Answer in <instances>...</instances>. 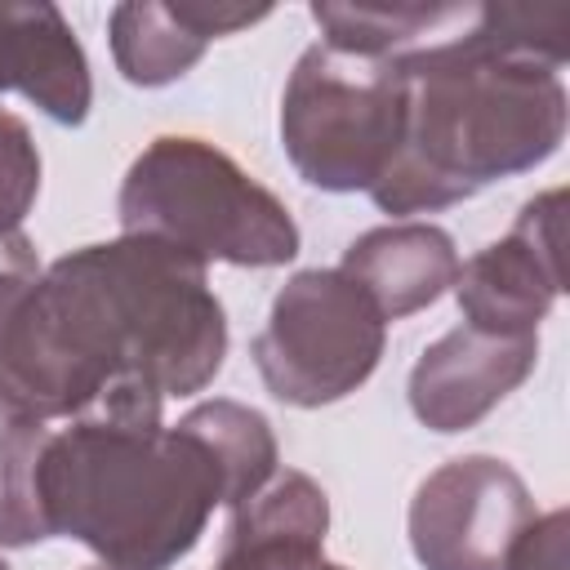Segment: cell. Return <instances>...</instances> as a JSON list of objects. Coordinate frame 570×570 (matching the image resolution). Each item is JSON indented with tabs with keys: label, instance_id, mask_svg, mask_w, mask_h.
<instances>
[{
	"label": "cell",
	"instance_id": "1",
	"mask_svg": "<svg viewBox=\"0 0 570 570\" xmlns=\"http://www.w3.org/2000/svg\"><path fill=\"white\" fill-rule=\"evenodd\" d=\"M227 356L209 267L151 236H116L53 258L0 343V419L53 423L116 383L191 396Z\"/></svg>",
	"mask_w": 570,
	"mask_h": 570
},
{
	"label": "cell",
	"instance_id": "2",
	"mask_svg": "<svg viewBox=\"0 0 570 570\" xmlns=\"http://www.w3.org/2000/svg\"><path fill=\"white\" fill-rule=\"evenodd\" d=\"M566 36L561 4H476L459 36L401 58V147L370 200L383 214H436L539 169L566 138Z\"/></svg>",
	"mask_w": 570,
	"mask_h": 570
},
{
	"label": "cell",
	"instance_id": "3",
	"mask_svg": "<svg viewBox=\"0 0 570 570\" xmlns=\"http://www.w3.org/2000/svg\"><path fill=\"white\" fill-rule=\"evenodd\" d=\"M165 396L147 383H116L94 410L49 428L40 494L53 539L85 543L107 570H169L227 503L223 468L178 419L165 428Z\"/></svg>",
	"mask_w": 570,
	"mask_h": 570
},
{
	"label": "cell",
	"instance_id": "4",
	"mask_svg": "<svg viewBox=\"0 0 570 570\" xmlns=\"http://www.w3.org/2000/svg\"><path fill=\"white\" fill-rule=\"evenodd\" d=\"M120 236H151L191 258L281 267L298 254L285 200L249 178L223 147L191 134L151 138L120 178Z\"/></svg>",
	"mask_w": 570,
	"mask_h": 570
},
{
	"label": "cell",
	"instance_id": "5",
	"mask_svg": "<svg viewBox=\"0 0 570 570\" xmlns=\"http://www.w3.org/2000/svg\"><path fill=\"white\" fill-rule=\"evenodd\" d=\"M405 125V76L396 62L307 45L281 94V147L294 174L321 191H370Z\"/></svg>",
	"mask_w": 570,
	"mask_h": 570
},
{
	"label": "cell",
	"instance_id": "6",
	"mask_svg": "<svg viewBox=\"0 0 570 570\" xmlns=\"http://www.w3.org/2000/svg\"><path fill=\"white\" fill-rule=\"evenodd\" d=\"M387 321L338 267L294 272L254 334L249 356L263 387L298 410H321L356 392L383 361Z\"/></svg>",
	"mask_w": 570,
	"mask_h": 570
},
{
	"label": "cell",
	"instance_id": "7",
	"mask_svg": "<svg viewBox=\"0 0 570 570\" xmlns=\"http://www.w3.org/2000/svg\"><path fill=\"white\" fill-rule=\"evenodd\" d=\"M521 472L494 454H459L428 472L410 499V552L423 570H503L534 521Z\"/></svg>",
	"mask_w": 570,
	"mask_h": 570
},
{
	"label": "cell",
	"instance_id": "8",
	"mask_svg": "<svg viewBox=\"0 0 570 570\" xmlns=\"http://www.w3.org/2000/svg\"><path fill=\"white\" fill-rule=\"evenodd\" d=\"M561 209L566 191H539L521 205L517 223L459 263L454 298L463 325L490 334H539V321L566 289L561 272Z\"/></svg>",
	"mask_w": 570,
	"mask_h": 570
},
{
	"label": "cell",
	"instance_id": "9",
	"mask_svg": "<svg viewBox=\"0 0 570 570\" xmlns=\"http://www.w3.org/2000/svg\"><path fill=\"white\" fill-rule=\"evenodd\" d=\"M539 361V334H490L454 325L410 370V410L432 432L476 428Z\"/></svg>",
	"mask_w": 570,
	"mask_h": 570
},
{
	"label": "cell",
	"instance_id": "10",
	"mask_svg": "<svg viewBox=\"0 0 570 570\" xmlns=\"http://www.w3.org/2000/svg\"><path fill=\"white\" fill-rule=\"evenodd\" d=\"M272 9L267 4H151V0H129L111 9L107 36H111V58L116 71L129 85L160 89L183 80L209 49V40L245 31L263 22Z\"/></svg>",
	"mask_w": 570,
	"mask_h": 570
},
{
	"label": "cell",
	"instance_id": "11",
	"mask_svg": "<svg viewBox=\"0 0 570 570\" xmlns=\"http://www.w3.org/2000/svg\"><path fill=\"white\" fill-rule=\"evenodd\" d=\"M330 534L325 490L298 472L276 468L267 485L232 508L223 557L214 570H312Z\"/></svg>",
	"mask_w": 570,
	"mask_h": 570
},
{
	"label": "cell",
	"instance_id": "12",
	"mask_svg": "<svg viewBox=\"0 0 570 570\" xmlns=\"http://www.w3.org/2000/svg\"><path fill=\"white\" fill-rule=\"evenodd\" d=\"M27 94L49 120L85 125L94 107L89 58L58 4H0V94Z\"/></svg>",
	"mask_w": 570,
	"mask_h": 570
},
{
	"label": "cell",
	"instance_id": "13",
	"mask_svg": "<svg viewBox=\"0 0 570 570\" xmlns=\"http://www.w3.org/2000/svg\"><path fill=\"white\" fill-rule=\"evenodd\" d=\"M338 272L370 294L383 321H401L454 289L459 249L436 223H383L343 249Z\"/></svg>",
	"mask_w": 570,
	"mask_h": 570
},
{
	"label": "cell",
	"instance_id": "14",
	"mask_svg": "<svg viewBox=\"0 0 570 570\" xmlns=\"http://www.w3.org/2000/svg\"><path fill=\"white\" fill-rule=\"evenodd\" d=\"M472 13L476 4H312L325 45L383 62H401L459 36Z\"/></svg>",
	"mask_w": 570,
	"mask_h": 570
},
{
	"label": "cell",
	"instance_id": "15",
	"mask_svg": "<svg viewBox=\"0 0 570 570\" xmlns=\"http://www.w3.org/2000/svg\"><path fill=\"white\" fill-rule=\"evenodd\" d=\"M183 423L209 445L214 463L223 468V481H227V508H236L240 499H249L258 485L272 481V472L281 468V454H276V436H272V423L254 410V405H240V401H200L183 414Z\"/></svg>",
	"mask_w": 570,
	"mask_h": 570
},
{
	"label": "cell",
	"instance_id": "16",
	"mask_svg": "<svg viewBox=\"0 0 570 570\" xmlns=\"http://www.w3.org/2000/svg\"><path fill=\"white\" fill-rule=\"evenodd\" d=\"M49 423H4L0 428V548H36L53 539L40 494Z\"/></svg>",
	"mask_w": 570,
	"mask_h": 570
},
{
	"label": "cell",
	"instance_id": "17",
	"mask_svg": "<svg viewBox=\"0 0 570 570\" xmlns=\"http://www.w3.org/2000/svg\"><path fill=\"white\" fill-rule=\"evenodd\" d=\"M40 196V151L22 116L0 107V236L22 232Z\"/></svg>",
	"mask_w": 570,
	"mask_h": 570
},
{
	"label": "cell",
	"instance_id": "18",
	"mask_svg": "<svg viewBox=\"0 0 570 570\" xmlns=\"http://www.w3.org/2000/svg\"><path fill=\"white\" fill-rule=\"evenodd\" d=\"M40 258H36V245L22 236V232H9L0 236V343L18 316V307L27 303V294L36 289L40 281Z\"/></svg>",
	"mask_w": 570,
	"mask_h": 570
},
{
	"label": "cell",
	"instance_id": "19",
	"mask_svg": "<svg viewBox=\"0 0 570 570\" xmlns=\"http://www.w3.org/2000/svg\"><path fill=\"white\" fill-rule=\"evenodd\" d=\"M566 508H552L517 534L503 570H566Z\"/></svg>",
	"mask_w": 570,
	"mask_h": 570
},
{
	"label": "cell",
	"instance_id": "20",
	"mask_svg": "<svg viewBox=\"0 0 570 570\" xmlns=\"http://www.w3.org/2000/svg\"><path fill=\"white\" fill-rule=\"evenodd\" d=\"M312 570H347V566H334V561H316Z\"/></svg>",
	"mask_w": 570,
	"mask_h": 570
},
{
	"label": "cell",
	"instance_id": "21",
	"mask_svg": "<svg viewBox=\"0 0 570 570\" xmlns=\"http://www.w3.org/2000/svg\"><path fill=\"white\" fill-rule=\"evenodd\" d=\"M0 570H9V561H4V557H0Z\"/></svg>",
	"mask_w": 570,
	"mask_h": 570
},
{
	"label": "cell",
	"instance_id": "22",
	"mask_svg": "<svg viewBox=\"0 0 570 570\" xmlns=\"http://www.w3.org/2000/svg\"><path fill=\"white\" fill-rule=\"evenodd\" d=\"M89 570H107V566H89Z\"/></svg>",
	"mask_w": 570,
	"mask_h": 570
}]
</instances>
